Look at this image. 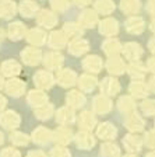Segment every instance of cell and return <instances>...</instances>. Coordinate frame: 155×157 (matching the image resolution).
Wrapping results in <instances>:
<instances>
[{
  "label": "cell",
  "instance_id": "8d00e7d4",
  "mask_svg": "<svg viewBox=\"0 0 155 157\" xmlns=\"http://www.w3.org/2000/svg\"><path fill=\"white\" fill-rule=\"evenodd\" d=\"M3 142V136H2V133H0V143Z\"/></svg>",
  "mask_w": 155,
  "mask_h": 157
},
{
  "label": "cell",
  "instance_id": "277c9868",
  "mask_svg": "<svg viewBox=\"0 0 155 157\" xmlns=\"http://www.w3.org/2000/svg\"><path fill=\"white\" fill-rule=\"evenodd\" d=\"M38 21L45 27H53L56 24V16L50 11H48V10H43V11L39 13Z\"/></svg>",
  "mask_w": 155,
  "mask_h": 157
},
{
  "label": "cell",
  "instance_id": "5bb4252c",
  "mask_svg": "<svg viewBox=\"0 0 155 157\" xmlns=\"http://www.w3.org/2000/svg\"><path fill=\"white\" fill-rule=\"evenodd\" d=\"M124 55L129 59H137L141 55V49L137 44H127L124 48Z\"/></svg>",
  "mask_w": 155,
  "mask_h": 157
},
{
  "label": "cell",
  "instance_id": "7c38bea8",
  "mask_svg": "<svg viewBox=\"0 0 155 157\" xmlns=\"http://www.w3.org/2000/svg\"><path fill=\"white\" fill-rule=\"evenodd\" d=\"M101 31L106 35H113V34L117 31V24L115 20H105L102 24H101Z\"/></svg>",
  "mask_w": 155,
  "mask_h": 157
},
{
  "label": "cell",
  "instance_id": "83f0119b",
  "mask_svg": "<svg viewBox=\"0 0 155 157\" xmlns=\"http://www.w3.org/2000/svg\"><path fill=\"white\" fill-rule=\"evenodd\" d=\"M2 157H20V154L14 149H6L2 151Z\"/></svg>",
  "mask_w": 155,
  "mask_h": 157
},
{
  "label": "cell",
  "instance_id": "ba28073f",
  "mask_svg": "<svg viewBox=\"0 0 155 157\" xmlns=\"http://www.w3.org/2000/svg\"><path fill=\"white\" fill-rule=\"evenodd\" d=\"M2 72L6 76H14L20 72V65L16 60H7V62H4L3 66H2Z\"/></svg>",
  "mask_w": 155,
  "mask_h": 157
},
{
  "label": "cell",
  "instance_id": "8fae6325",
  "mask_svg": "<svg viewBox=\"0 0 155 157\" xmlns=\"http://www.w3.org/2000/svg\"><path fill=\"white\" fill-rule=\"evenodd\" d=\"M88 49V44L84 39H78V41H74V42L70 45V52L74 53V55H81L84 53Z\"/></svg>",
  "mask_w": 155,
  "mask_h": 157
},
{
  "label": "cell",
  "instance_id": "d4e9b609",
  "mask_svg": "<svg viewBox=\"0 0 155 157\" xmlns=\"http://www.w3.org/2000/svg\"><path fill=\"white\" fill-rule=\"evenodd\" d=\"M39 100H45V95L42 94V93H39V91H34V93H31V94H29V101L32 102V104H35V102L34 101H39ZM36 104H38V102H36Z\"/></svg>",
  "mask_w": 155,
  "mask_h": 157
},
{
  "label": "cell",
  "instance_id": "4fadbf2b",
  "mask_svg": "<svg viewBox=\"0 0 155 157\" xmlns=\"http://www.w3.org/2000/svg\"><path fill=\"white\" fill-rule=\"evenodd\" d=\"M20 10H21L23 16L31 17L36 11V4L34 2H31V0H24L21 3V6H20Z\"/></svg>",
  "mask_w": 155,
  "mask_h": 157
},
{
  "label": "cell",
  "instance_id": "9c48e42d",
  "mask_svg": "<svg viewBox=\"0 0 155 157\" xmlns=\"http://www.w3.org/2000/svg\"><path fill=\"white\" fill-rule=\"evenodd\" d=\"M16 11V6H14L13 2L10 0H4V2H0V16L2 17H11Z\"/></svg>",
  "mask_w": 155,
  "mask_h": 157
},
{
  "label": "cell",
  "instance_id": "9a60e30c",
  "mask_svg": "<svg viewBox=\"0 0 155 157\" xmlns=\"http://www.w3.org/2000/svg\"><path fill=\"white\" fill-rule=\"evenodd\" d=\"M103 49H105V52H106L108 55L115 56L120 51V45H119V42H117V41H115V39H110V41H106V42H105V45H103Z\"/></svg>",
  "mask_w": 155,
  "mask_h": 157
},
{
  "label": "cell",
  "instance_id": "8992f818",
  "mask_svg": "<svg viewBox=\"0 0 155 157\" xmlns=\"http://www.w3.org/2000/svg\"><path fill=\"white\" fill-rule=\"evenodd\" d=\"M0 122H2L6 128H14L18 125L20 118L16 115V112L10 111V112H6V114H3L0 117Z\"/></svg>",
  "mask_w": 155,
  "mask_h": 157
},
{
  "label": "cell",
  "instance_id": "1f68e13d",
  "mask_svg": "<svg viewBox=\"0 0 155 157\" xmlns=\"http://www.w3.org/2000/svg\"><path fill=\"white\" fill-rule=\"evenodd\" d=\"M149 11H151L152 14H155V2H151V3H149Z\"/></svg>",
  "mask_w": 155,
  "mask_h": 157
},
{
  "label": "cell",
  "instance_id": "d6a6232c",
  "mask_svg": "<svg viewBox=\"0 0 155 157\" xmlns=\"http://www.w3.org/2000/svg\"><path fill=\"white\" fill-rule=\"evenodd\" d=\"M149 46H151V51H152V52H155V38L151 41V44H149Z\"/></svg>",
  "mask_w": 155,
  "mask_h": 157
},
{
  "label": "cell",
  "instance_id": "6da1fadb",
  "mask_svg": "<svg viewBox=\"0 0 155 157\" xmlns=\"http://www.w3.org/2000/svg\"><path fill=\"white\" fill-rule=\"evenodd\" d=\"M41 59V52L36 48H27L23 52V60L28 65H36Z\"/></svg>",
  "mask_w": 155,
  "mask_h": 157
},
{
  "label": "cell",
  "instance_id": "d6986e66",
  "mask_svg": "<svg viewBox=\"0 0 155 157\" xmlns=\"http://www.w3.org/2000/svg\"><path fill=\"white\" fill-rule=\"evenodd\" d=\"M95 7H97L98 11H101V13H103V14H108L113 10V4L110 0H98Z\"/></svg>",
  "mask_w": 155,
  "mask_h": 157
},
{
  "label": "cell",
  "instance_id": "4316f807",
  "mask_svg": "<svg viewBox=\"0 0 155 157\" xmlns=\"http://www.w3.org/2000/svg\"><path fill=\"white\" fill-rule=\"evenodd\" d=\"M66 31H68V34L70 35H73V36H76V35H80V28L78 27H76L74 24H68V25H66Z\"/></svg>",
  "mask_w": 155,
  "mask_h": 157
},
{
  "label": "cell",
  "instance_id": "52a82bcc",
  "mask_svg": "<svg viewBox=\"0 0 155 157\" xmlns=\"http://www.w3.org/2000/svg\"><path fill=\"white\" fill-rule=\"evenodd\" d=\"M126 28L133 34L141 33L142 29H144V21H142L141 18H137V17L130 18L129 21H127V24H126Z\"/></svg>",
  "mask_w": 155,
  "mask_h": 157
},
{
  "label": "cell",
  "instance_id": "603a6c76",
  "mask_svg": "<svg viewBox=\"0 0 155 157\" xmlns=\"http://www.w3.org/2000/svg\"><path fill=\"white\" fill-rule=\"evenodd\" d=\"M74 73L70 72V70H65V72H61L60 73V80L65 84H71V83L74 82Z\"/></svg>",
  "mask_w": 155,
  "mask_h": 157
},
{
  "label": "cell",
  "instance_id": "7a4b0ae2",
  "mask_svg": "<svg viewBox=\"0 0 155 157\" xmlns=\"http://www.w3.org/2000/svg\"><path fill=\"white\" fill-rule=\"evenodd\" d=\"M6 88L11 95H20L24 91V83L21 80H17V78H11L7 82Z\"/></svg>",
  "mask_w": 155,
  "mask_h": 157
},
{
  "label": "cell",
  "instance_id": "7402d4cb",
  "mask_svg": "<svg viewBox=\"0 0 155 157\" xmlns=\"http://www.w3.org/2000/svg\"><path fill=\"white\" fill-rule=\"evenodd\" d=\"M60 62H61V56L57 55V53H50L45 60V63H46L48 67H56V66H59Z\"/></svg>",
  "mask_w": 155,
  "mask_h": 157
},
{
  "label": "cell",
  "instance_id": "836d02e7",
  "mask_svg": "<svg viewBox=\"0 0 155 157\" xmlns=\"http://www.w3.org/2000/svg\"><path fill=\"white\" fill-rule=\"evenodd\" d=\"M78 4H87V3H90V0H76Z\"/></svg>",
  "mask_w": 155,
  "mask_h": 157
},
{
  "label": "cell",
  "instance_id": "ffe728a7",
  "mask_svg": "<svg viewBox=\"0 0 155 157\" xmlns=\"http://www.w3.org/2000/svg\"><path fill=\"white\" fill-rule=\"evenodd\" d=\"M95 21H97V14H95L94 11H91V10L85 11V13L81 16V24H83V25L91 27V25H94Z\"/></svg>",
  "mask_w": 155,
  "mask_h": 157
},
{
  "label": "cell",
  "instance_id": "5b68a950",
  "mask_svg": "<svg viewBox=\"0 0 155 157\" xmlns=\"http://www.w3.org/2000/svg\"><path fill=\"white\" fill-rule=\"evenodd\" d=\"M25 34V27L21 23H13L9 27V35L11 39H20Z\"/></svg>",
  "mask_w": 155,
  "mask_h": 157
},
{
  "label": "cell",
  "instance_id": "f1b7e54d",
  "mask_svg": "<svg viewBox=\"0 0 155 157\" xmlns=\"http://www.w3.org/2000/svg\"><path fill=\"white\" fill-rule=\"evenodd\" d=\"M83 86L84 87H94V84H95V78H92V77H88V76H85V77H83Z\"/></svg>",
  "mask_w": 155,
  "mask_h": 157
},
{
  "label": "cell",
  "instance_id": "4dcf8cb0",
  "mask_svg": "<svg viewBox=\"0 0 155 157\" xmlns=\"http://www.w3.org/2000/svg\"><path fill=\"white\" fill-rule=\"evenodd\" d=\"M4 105H6V100H4V98L0 95V111H2V109L4 108Z\"/></svg>",
  "mask_w": 155,
  "mask_h": 157
},
{
  "label": "cell",
  "instance_id": "2e32d148",
  "mask_svg": "<svg viewBox=\"0 0 155 157\" xmlns=\"http://www.w3.org/2000/svg\"><path fill=\"white\" fill-rule=\"evenodd\" d=\"M108 69H109L112 73H122L123 72V62L120 59L112 56V58L109 59V62H108Z\"/></svg>",
  "mask_w": 155,
  "mask_h": 157
},
{
  "label": "cell",
  "instance_id": "44dd1931",
  "mask_svg": "<svg viewBox=\"0 0 155 157\" xmlns=\"http://www.w3.org/2000/svg\"><path fill=\"white\" fill-rule=\"evenodd\" d=\"M84 66L88 70H95V72H98L101 67V60L97 56H90V58H87L84 60Z\"/></svg>",
  "mask_w": 155,
  "mask_h": 157
},
{
  "label": "cell",
  "instance_id": "e0dca14e",
  "mask_svg": "<svg viewBox=\"0 0 155 157\" xmlns=\"http://www.w3.org/2000/svg\"><path fill=\"white\" fill-rule=\"evenodd\" d=\"M35 83L38 86H42V87L50 86L52 84V76L46 72H39L38 75L35 76Z\"/></svg>",
  "mask_w": 155,
  "mask_h": 157
},
{
  "label": "cell",
  "instance_id": "ac0fdd59",
  "mask_svg": "<svg viewBox=\"0 0 155 157\" xmlns=\"http://www.w3.org/2000/svg\"><path fill=\"white\" fill-rule=\"evenodd\" d=\"M140 7L138 0H123L122 2V9L127 13H136Z\"/></svg>",
  "mask_w": 155,
  "mask_h": 157
},
{
  "label": "cell",
  "instance_id": "e575fe53",
  "mask_svg": "<svg viewBox=\"0 0 155 157\" xmlns=\"http://www.w3.org/2000/svg\"><path fill=\"white\" fill-rule=\"evenodd\" d=\"M3 38H4V33H3V29H0V42L3 41Z\"/></svg>",
  "mask_w": 155,
  "mask_h": 157
},
{
  "label": "cell",
  "instance_id": "cb8c5ba5",
  "mask_svg": "<svg viewBox=\"0 0 155 157\" xmlns=\"http://www.w3.org/2000/svg\"><path fill=\"white\" fill-rule=\"evenodd\" d=\"M68 4V0H52V6L57 10H63L66 9Z\"/></svg>",
  "mask_w": 155,
  "mask_h": 157
},
{
  "label": "cell",
  "instance_id": "d590c367",
  "mask_svg": "<svg viewBox=\"0 0 155 157\" xmlns=\"http://www.w3.org/2000/svg\"><path fill=\"white\" fill-rule=\"evenodd\" d=\"M3 87V80H2V77H0V88Z\"/></svg>",
  "mask_w": 155,
  "mask_h": 157
},
{
  "label": "cell",
  "instance_id": "30bf717a",
  "mask_svg": "<svg viewBox=\"0 0 155 157\" xmlns=\"http://www.w3.org/2000/svg\"><path fill=\"white\" fill-rule=\"evenodd\" d=\"M66 41H67V38H66V35L63 33H53L50 35V38H49V44H50L53 48H61V46H65Z\"/></svg>",
  "mask_w": 155,
  "mask_h": 157
},
{
  "label": "cell",
  "instance_id": "484cf974",
  "mask_svg": "<svg viewBox=\"0 0 155 157\" xmlns=\"http://www.w3.org/2000/svg\"><path fill=\"white\" fill-rule=\"evenodd\" d=\"M11 140H13L16 144H25L27 143V137L21 133H16V135H13Z\"/></svg>",
  "mask_w": 155,
  "mask_h": 157
},
{
  "label": "cell",
  "instance_id": "3957f363",
  "mask_svg": "<svg viewBox=\"0 0 155 157\" xmlns=\"http://www.w3.org/2000/svg\"><path fill=\"white\" fill-rule=\"evenodd\" d=\"M27 39L32 45H41V44H43L46 41V35L39 29H31L28 35H27Z\"/></svg>",
  "mask_w": 155,
  "mask_h": 157
},
{
  "label": "cell",
  "instance_id": "f546056e",
  "mask_svg": "<svg viewBox=\"0 0 155 157\" xmlns=\"http://www.w3.org/2000/svg\"><path fill=\"white\" fill-rule=\"evenodd\" d=\"M148 66H149V69H151V70H154V72H155V58L149 60V62H148Z\"/></svg>",
  "mask_w": 155,
  "mask_h": 157
},
{
  "label": "cell",
  "instance_id": "74e56055",
  "mask_svg": "<svg viewBox=\"0 0 155 157\" xmlns=\"http://www.w3.org/2000/svg\"><path fill=\"white\" fill-rule=\"evenodd\" d=\"M152 29H154V31H155V21H154V23H152Z\"/></svg>",
  "mask_w": 155,
  "mask_h": 157
}]
</instances>
